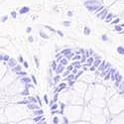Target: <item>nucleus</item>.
I'll return each instance as SVG.
<instances>
[{"mask_svg": "<svg viewBox=\"0 0 124 124\" xmlns=\"http://www.w3.org/2000/svg\"><path fill=\"white\" fill-rule=\"evenodd\" d=\"M64 70H65V66L64 65H62L61 63L57 66V69H56V74L57 75H60V74H62V73H63V71H64Z\"/></svg>", "mask_w": 124, "mask_h": 124, "instance_id": "1", "label": "nucleus"}, {"mask_svg": "<svg viewBox=\"0 0 124 124\" xmlns=\"http://www.w3.org/2000/svg\"><path fill=\"white\" fill-rule=\"evenodd\" d=\"M27 107H28V109H31V110H36V109H39L41 106H38V105H36V103L29 102L28 104H27Z\"/></svg>", "mask_w": 124, "mask_h": 124, "instance_id": "2", "label": "nucleus"}, {"mask_svg": "<svg viewBox=\"0 0 124 124\" xmlns=\"http://www.w3.org/2000/svg\"><path fill=\"white\" fill-rule=\"evenodd\" d=\"M66 86H67V85L66 84H64V82H63V84H61L55 90H54V93H58V92H60L62 89H64V88H66Z\"/></svg>", "mask_w": 124, "mask_h": 124, "instance_id": "3", "label": "nucleus"}, {"mask_svg": "<svg viewBox=\"0 0 124 124\" xmlns=\"http://www.w3.org/2000/svg\"><path fill=\"white\" fill-rule=\"evenodd\" d=\"M43 113H44V111L42 110V109H36V110H34V115H43Z\"/></svg>", "mask_w": 124, "mask_h": 124, "instance_id": "4", "label": "nucleus"}, {"mask_svg": "<svg viewBox=\"0 0 124 124\" xmlns=\"http://www.w3.org/2000/svg\"><path fill=\"white\" fill-rule=\"evenodd\" d=\"M43 119H44L43 115H37V116L34 118V121H35V122H40L41 120H43Z\"/></svg>", "mask_w": 124, "mask_h": 124, "instance_id": "5", "label": "nucleus"}, {"mask_svg": "<svg viewBox=\"0 0 124 124\" xmlns=\"http://www.w3.org/2000/svg\"><path fill=\"white\" fill-rule=\"evenodd\" d=\"M28 100H29L30 102H32V103H36V102L38 101L37 97L35 98V97H33V96H28Z\"/></svg>", "mask_w": 124, "mask_h": 124, "instance_id": "6", "label": "nucleus"}, {"mask_svg": "<svg viewBox=\"0 0 124 124\" xmlns=\"http://www.w3.org/2000/svg\"><path fill=\"white\" fill-rule=\"evenodd\" d=\"M76 78V76L74 75V74H70V75H69L68 77H67V79L68 80H74Z\"/></svg>", "mask_w": 124, "mask_h": 124, "instance_id": "7", "label": "nucleus"}, {"mask_svg": "<svg viewBox=\"0 0 124 124\" xmlns=\"http://www.w3.org/2000/svg\"><path fill=\"white\" fill-rule=\"evenodd\" d=\"M21 81H22V82H24V84L26 85V84H29V82H31V79H30V78H23L21 79Z\"/></svg>", "mask_w": 124, "mask_h": 124, "instance_id": "8", "label": "nucleus"}, {"mask_svg": "<svg viewBox=\"0 0 124 124\" xmlns=\"http://www.w3.org/2000/svg\"><path fill=\"white\" fill-rule=\"evenodd\" d=\"M29 88H25L22 92H21V94L22 95H29V90H28Z\"/></svg>", "mask_w": 124, "mask_h": 124, "instance_id": "9", "label": "nucleus"}, {"mask_svg": "<svg viewBox=\"0 0 124 124\" xmlns=\"http://www.w3.org/2000/svg\"><path fill=\"white\" fill-rule=\"evenodd\" d=\"M57 63H56V62L54 61L53 62V63H52V70H56V69H57Z\"/></svg>", "mask_w": 124, "mask_h": 124, "instance_id": "10", "label": "nucleus"}, {"mask_svg": "<svg viewBox=\"0 0 124 124\" xmlns=\"http://www.w3.org/2000/svg\"><path fill=\"white\" fill-rule=\"evenodd\" d=\"M60 79H61V77L58 75V76H56V77L54 78V82H55V84H57V82L60 81Z\"/></svg>", "mask_w": 124, "mask_h": 124, "instance_id": "11", "label": "nucleus"}, {"mask_svg": "<svg viewBox=\"0 0 124 124\" xmlns=\"http://www.w3.org/2000/svg\"><path fill=\"white\" fill-rule=\"evenodd\" d=\"M59 121H60V119H59V117H58V116H55V117L53 118V122H54V124H58V123H59Z\"/></svg>", "mask_w": 124, "mask_h": 124, "instance_id": "12", "label": "nucleus"}, {"mask_svg": "<svg viewBox=\"0 0 124 124\" xmlns=\"http://www.w3.org/2000/svg\"><path fill=\"white\" fill-rule=\"evenodd\" d=\"M70 73H71V71H70V70H67V71H65V73H63V78H67V77H68V76H69Z\"/></svg>", "mask_w": 124, "mask_h": 124, "instance_id": "13", "label": "nucleus"}, {"mask_svg": "<svg viewBox=\"0 0 124 124\" xmlns=\"http://www.w3.org/2000/svg\"><path fill=\"white\" fill-rule=\"evenodd\" d=\"M20 70H21V67H20V66H17V67H15L13 69V71H17V73H18V71H20Z\"/></svg>", "mask_w": 124, "mask_h": 124, "instance_id": "14", "label": "nucleus"}, {"mask_svg": "<svg viewBox=\"0 0 124 124\" xmlns=\"http://www.w3.org/2000/svg\"><path fill=\"white\" fill-rule=\"evenodd\" d=\"M58 108V104L57 103H55V104H52V106H51V109L52 110H56Z\"/></svg>", "mask_w": 124, "mask_h": 124, "instance_id": "15", "label": "nucleus"}, {"mask_svg": "<svg viewBox=\"0 0 124 124\" xmlns=\"http://www.w3.org/2000/svg\"><path fill=\"white\" fill-rule=\"evenodd\" d=\"M15 64H16V62H15L14 60H11V61L9 62V66H10V67H13Z\"/></svg>", "mask_w": 124, "mask_h": 124, "instance_id": "16", "label": "nucleus"}, {"mask_svg": "<svg viewBox=\"0 0 124 124\" xmlns=\"http://www.w3.org/2000/svg\"><path fill=\"white\" fill-rule=\"evenodd\" d=\"M74 68H75V67H74L73 65H70L69 67H67V70H70V71H71V70H74Z\"/></svg>", "mask_w": 124, "mask_h": 124, "instance_id": "17", "label": "nucleus"}, {"mask_svg": "<svg viewBox=\"0 0 124 124\" xmlns=\"http://www.w3.org/2000/svg\"><path fill=\"white\" fill-rule=\"evenodd\" d=\"M118 53H120V54H124V49L121 48V47H119V48H118Z\"/></svg>", "mask_w": 124, "mask_h": 124, "instance_id": "18", "label": "nucleus"}, {"mask_svg": "<svg viewBox=\"0 0 124 124\" xmlns=\"http://www.w3.org/2000/svg\"><path fill=\"white\" fill-rule=\"evenodd\" d=\"M119 89H120V90H123V89H124V81H122V84H120Z\"/></svg>", "mask_w": 124, "mask_h": 124, "instance_id": "19", "label": "nucleus"}, {"mask_svg": "<svg viewBox=\"0 0 124 124\" xmlns=\"http://www.w3.org/2000/svg\"><path fill=\"white\" fill-rule=\"evenodd\" d=\"M58 96H59V94H58V93H55V96H54V98H53V101H54V102H56V101L58 100Z\"/></svg>", "mask_w": 124, "mask_h": 124, "instance_id": "20", "label": "nucleus"}, {"mask_svg": "<svg viewBox=\"0 0 124 124\" xmlns=\"http://www.w3.org/2000/svg\"><path fill=\"white\" fill-rule=\"evenodd\" d=\"M44 101L47 103V104L49 103V99H48V96H47V95H44Z\"/></svg>", "mask_w": 124, "mask_h": 124, "instance_id": "21", "label": "nucleus"}, {"mask_svg": "<svg viewBox=\"0 0 124 124\" xmlns=\"http://www.w3.org/2000/svg\"><path fill=\"white\" fill-rule=\"evenodd\" d=\"M74 84H75V81H74V80H69V85H70V86H73Z\"/></svg>", "mask_w": 124, "mask_h": 124, "instance_id": "22", "label": "nucleus"}, {"mask_svg": "<svg viewBox=\"0 0 124 124\" xmlns=\"http://www.w3.org/2000/svg\"><path fill=\"white\" fill-rule=\"evenodd\" d=\"M25 75H26V73H21V71H18V76H20V77H22V76L24 77Z\"/></svg>", "mask_w": 124, "mask_h": 124, "instance_id": "23", "label": "nucleus"}, {"mask_svg": "<svg viewBox=\"0 0 124 124\" xmlns=\"http://www.w3.org/2000/svg\"><path fill=\"white\" fill-rule=\"evenodd\" d=\"M65 106H66V105L64 104V103H63V102H62V103H61V109H62V110H63V111H64V109H65Z\"/></svg>", "mask_w": 124, "mask_h": 124, "instance_id": "24", "label": "nucleus"}, {"mask_svg": "<svg viewBox=\"0 0 124 124\" xmlns=\"http://www.w3.org/2000/svg\"><path fill=\"white\" fill-rule=\"evenodd\" d=\"M38 124H47V122H45V119H43V120H41L40 122H38Z\"/></svg>", "mask_w": 124, "mask_h": 124, "instance_id": "25", "label": "nucleus"}, {"mask_svg": "<svg viewBox=\"0 0 124 124\" xmlns=\"http://www.w3.org/2000/svg\"><path fill=\"white\" fill-rule=\"evenodd\" d=\"M37 99H38V102H39V104H40V106H42V101H41V99H40V97H39V96L37 97Z\"/></svg>", "mask_w": 124, "mask_h": 124, "instance_id": "26", "label": "nucleus"}, {"mask_svg": "<svg viewBox=\"0 0 124 124\" xmlns=\"http://www.w3.org/2000/svg\"><path fill=\"white\" fill-rule=\"evenodd\" d=\"M32 79H33V82L36 85V84H37V81H36V78H35V77H34V76H32Z\"/></svg>", "mask_w": 124, "mask_h": 124, "instance_id": "27", "label": "nucleus"}, {"mask_svg": "<svg viewBox=\"0 0 124 124\" xmlns=\"http://www.w3.org/2000/svg\"><path fill=\"white\" fill-rule=\"evenodd\" d=\"M24 66H25V68H28V64L27 63H24Z\"/></svg>", "mask_w": 124, "mask_h": 124, "instance_id": "28", "label": "nucleus"}, {"mask_svg": "<svg viewBox=\"0 0 124 124\" xmlns=\"http://www.w3.org/2000/svg\"><path fill=\"white\" fill-rule=\"evenodd\" d=\"M120 93H124V89H123V90H122V91L120 92Z\"/></svg>", "mask_w": 124, "mask_h": 124, "instance_id": "29", "label": "nucleus"}]
</instances>
